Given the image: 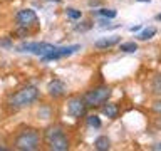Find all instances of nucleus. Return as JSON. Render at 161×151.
Wrapping results in <instances>:
<instances>
[{
	"instance_id": "nucleus-1",
	"label": "nucleus",
	"mask_w": 161,
	"mask_h": 151,
	"mask_svg": "<svg viewBox=\"0 0 161 151\" xmlns=\"http://www.w3.org/2000/svg\"><path fill=\"white\" fill-rule=\"evenodd\" d=\"M40 133L35 128L20 129L14 139V148L20 151H35L40 148Z\"/></svg>"
},
{
	"instance_id": "nucleus-2",
	"label": "nucleus",
	"mask_w": 161,
	"mask_h": 151,
	"mask_svg": "<svg viewBox=\"0 0 161 151\" xmlns=\"http://www.w3.org/2000/svg\"><path fill=\"white\" fill-rule=\"evenodd\" d=\"M44 141L50 149L54 151H67L69 149V138L60 124H52L44 131Z\"/></svg>"
},
{
	"instance_id": "nucleus-3",
	"label": "nucleus",
	"mask_w": 161,
	"mask_h": 151,
	"mask_svg": "<svg viewBox=\"0 0 161 151\" xmlns=\"http://www.w3.org/2000/svg\"><path fill=\"white\" fill-rule=\"evenodd\" d=\"M37 99H39V87L34 84H29L10 96L8 106L12 109H22V108H27V106L34 104Z\"/></svg>"
},
{
	"instance_id": "nucleus-4",
	"label": "nucleus",
	"mask_w": 161,
	"mask_h": 151,
	"mask_svg": "<svg viewBox=\"0 0 161 151\" xmlns=\"http://www.w3.org/2000/svg\"><path fill=\"white\" fill-rule=\"evenodd\" d=\"M113 94V89L108 87V86H97V87H92L86 92L82 98L87 104V108H99L108 103V99Z\"/></svg>"
},
{
	"instance_id": "nucleus-5",
	"label": "nucleus",
	"mask_w": 161,
	"mask_h": 151,
	"mask_svg": "<svg viewBox=\"0 0 161 151\" xmlns=\"http://www.w3.org/2000/svg\"><path fill=\"white\" fill-rule=\"evenodd\" d=\"M54 47L55 45L49 44V42H22L17 49H19V52H30L34 55L42 57V55L49 54Z\"/></svg>"
},
{
	"instance_id": "nucleus-6",
	"label": "nucleus",
	"mask_w": 161,
	"mask_h": 151,
	"mask_svg": "<svg viewBox=\"0 0 161 151\" xmlns=\"http://www.w3.org/2000/svg\"><path fill=\"white\" fill-rule=\"evenodd\" d=\"M86 111H87V104H86L84 98H80V96H74V98H70L67 101V114L70 118H82L86 116Z\"/></svg>"
},
{
	"instance_id": "nucleus-7",
	"label": "nucleus",
	"mask_w": 161,
	"mask_h": 151,
	"mask_svg": "<svg viewBox=\"0 0 161 151\" xmlns=\"http://www.w3.org/2000/svg\"><path fill=\"white\" fill-rule=\"evenodd\" d=\"M80 49V45H67V47H54L49 54H45L40 57L42 62H47V60H55V59H62V57H67V55H72L74 52H77Z\"/></svg>"
},
{
	"instance_id": "nucleus-8",
	"label": "nucleus",
	"mask_w": 161,
	"mask_h": 151,
	"mask_svg": "<svg viewBox=\"0 0 161 151\" xmlns=\"http://www.w3.org/2000/svg\"><path fill=\"white\" fill-rule=\"evenodd\" d=\"M15 22L20 27H34L37 25V14L32 8H22L15 14Z\"/></svg>"
},
{
	"instance_id": "nucleus-9",
	"label": "nucleus",
	"mask_w": 161,
	"mask_h": 151,
	"mask_svg": "<svg viewBox=\"0 0 161 151\" xmlns=\"http://www.w3.org/2000/svg\"><path fill=\"white\" fill-rule=\"evenodd\" d=\"M65 91H67V87H65V84L62 82V81H59V79L50 81L49 86H47V94L50 96V98H54V99L62 98V96L65 94Z\"/></svg>"
},
{
	"instance_id": "nucleus-10",
	"label": "nucleus",
	"mask_w": 161,
	"mask_h": 151,
	"mask_svg": "<svg viewBox=\"0 0 161 151\" xmlns=\"http://www.w3.org/2000/svg\"><path fill=\"white\" fill-rule=\"evenodd\" d=\"M119 42H121V37H118V35H111V37H101V39H97V40L94 42V47L104 50V49L114 47V45H118Z\"/></svg>"
},
{
	"instance_id": "nucleus-11",
	"label": "nucleus",
	"mask_w": 161,
	"mask_h": 151,
	"mask_svg": "<svg viewBox=\"0 0 161 151\" xmlns=\"http://www.w3.org/2000/svg\"><path fill=\"white\" fill-rule=\"evenodd\" d=\"M94 148L97 151H108L111 148V139L108 136H99V138H96V141H94Z\"/></svg>"
},
{
	"instance_id": "nucleus-12",
	"label": "nucleus",
	"mask_w": 161,
	"mask_h": 151,
	"mask_svg": "<svg viewBox=\"0 0 161 151\" xmlns=\"http://www.w3.org/2000/svg\"><path fill=\"white\" fill-rule=\"evenodd\" d=\"M103 114L108 116L109 119H116V118H118V114H119V109H118V106H116V104L109 103V104H106L103 108Z\"/></svg>"
},
{
	"instance_id": "nucleus-13",
	"label": "nucleus",
	"mask_w": 161,
	"mask_h": 151,
	"mask_svg": "<svg viewBox=\"0 0 161 151\" xmlns=\"http://www.w3.org/2000/svg\"><path fill=\"white\" fill-rule=\"evenodd\" d=\"M119 50L121 52H126V54H133L138 50V44L136 42H124V44H119Z\"/></svg>"
},
{
	"instance_id": "nucleus-14",
	"label": "nucleus",
	"mask_w": 161,
	"mask_h": 151,
	"mask_svg": "<svg viewBox=\"0 0 161 151\" xmlns=\"http://www.w3.org/2000/svg\"><path fill=\"white\" fill-rule=\"evenodd\" d=\"M154 35H156V29L154 27H148V29H144L143 32L138 35V40H149V39H153Z\"/></svg>"
},
{
	"instance_id": "nucleus-15",
	"label": "nucleus",
	"mask_w": 161,
	"mask_h": 151,
	"mask_svg": "<svg viewBox=\"0 0 161 151\" xmlns=\"http://www.w3.org/2000/svg\"><path fill=\"white\" fill-rule=\"evenodd\" d=\"M97 15L106 17V19H114L116 15H118V12H116L114 8H101V10H97Z\"/></svg>"
},
{
	"instance_id": "nucleus-16",
	"label": "nucleus",
	"mask_w": 161,
	"mask_h": 151,
	"mask_svg": "<svg viewBox=\"0 0 161 151\" xmlns=\"http://www.w3.org/2000/svg\"><path fill=\"white\" fill-rule=\"evenodd\" d=\"M151 89H153L154 94H161V74H158V76H154V77H153Z\"/></svg>"
},
{
	"instance_id": "nucleus-17",
	"label": "nucleus",
	"mask_w": 161,
	"mask_h": 151,
	"mask_svg": "<svg viewBox=\"0 0 161 151\" xmlns=\"http://www.w3.org/2000/svg\"><path fill=\"white\" fill-rule=\"evenodd\" d=\"M87 124L91 126V128H101V119H99V116H96V114H91L87 116Z\"/></svg>"
},
{
	"instance_id": "nucleus-18",
	"label": "nucleus",
	"mask_w": 161,
	"mask_h": 151,
	"mask_svg": "<svg viewBox=\"0 0 161 151\" xmlns=\"http://www.w3.org/2000/svg\"><path fill=\"white\" fill-rule=\"evenodd\" d=\"M14 34L19 35L20 39H25V37H29V35H30V30H29V27H20V25H19V27L15 29Z\"/></svg>"
},
{
	"instance_id": "nucleus-19",
	"label": "nucleus",
	"mask_w": 161,
	"mask_h": 151,
	"mask_svg": "<svg viewBox=\"0 0 161 151\" xmlns=\"http://www.w3.org/2000/svg\"><path fill=\"white\" fill-rule=\"evenodd\" d=\"M67 17L70 20H79L82 17V14H80V10H75V8H67Z\"/></svg>"
},
{
	"instance_id": "nucleus-20",
	"label": "nucleus",
	"mask_w": 161,
	"mask_h": 151,
	"mask_svg": "<svg viewBox=\"0 0 161 151\" xmlns=\"http://www.w3.org/2000/svg\"><path fill=\"white\" fill-rule=\"evenodd\" d=\"M87 29H91V22H82L80 25H75V30H79V32H84Z\"/></svg>"
},
{
	"instance_id": "nucleus-21",
	"label": "nucleus",
	"mask_w": 161,
	"mask_h": 151,
	"mask_svg": "<svg viewBox=\"0 0 161 151\" xmlns=\"http://www.w3.org/2000/svg\"><path fill=\"white\" fill-rule=\"evenodd\" d=\"M153 111L154 113H161V101H156L153 104Z\"/></svg>"
},
{
	"instance_id": "nucleus-22",
	"label": "nucleus",
	"mask_w": 161,
	"mask_h": 151,
	"mask_svg": "<svg viewBox=\"0 0 161 151\" xmlns=\"http://www.w3.org/2000/svg\"><path fill=\"white\" fill-rule=\"evenodd\" d=\"M89 7H97V5H101L103 3V0H89Z\"/></svg>"
},
{
	"instance_id": "nucleus-23",
	"label": "nucleus",
	"mask_w": 161,
	"mask_h": 151,
	"mask_svg": "<svg viewBox=\"0 0 161 151\" xmlns=\"http://www.w3.org/2000/svg\"><path fill=\"white\" fill-rule=\"evenodd\" d=\"M2 45L3 47H12V42H10L8 39H5V40H2Z\"/></svg>"
},
{
	"instance_id": "nucleus-24",
	"label": "nucleus",
	"mask_w": 161,
	"mask_h": 151,
	"mask_svg": "<svg viewBox=\"0 0 161 151\" xmlns=\"http://www.w3.org/2000/svg\"><path fill=\"white\" fill-rule=\"evenodd\" d=\"M141 29V25H133V27H129L131 32H138V30Z\"/></svg>"
},
{
	"instance_id": "nucleus-25",
	"label": "nucleus",
	"mask_w": 161,
	"mask_h": 151,
	"mask_svg": "<svg viewBox=\"0 0 161 151\" xmlns=\"http://www.w3.org/2000/svg\"><path fill=\"white\" fill-rule=\"evenodd\" d=\"M151 149H154V151H161V143H158V144H154Z\"/></svg>"
},
{
	"instance_id": "nucleus-26",
	"label": "nucleus",
	"mask_w": 161,
	"mask_h": 151,
	"mask_svg": "<svg viewBox=\"0 0 161 151\" xmlns=\"http://www.w3.org/2000/svg\"><path fill=\"white\" fill-rule=\"evenodd\" d=\"M156 20H161V14H158V15H156Z\"/></svg>"
},
{
	"instance_id": "nucleus-27",
	"label": "nucleus",
	"mask_w": 161,
	"mask_h": 151,
	"mask_svg": "<svg viewBox=\"0 0 161 151\" xmlns=\"http://www.w3.org/2000/svg\"><path fill=\"white\" fill-rule=\"evenodd\" d=\"M138 2H151V0H138Z\"/></svg>"
},
{
	"instance_id": "nucleus-28",
	"label": "nucleus",
	"mask_w": 161,
	"mask_h": 151,
	"mask_svg": "<svg viewBox=\"0 0 161 151\" xmlns=\"http://www.w3.org/2000/svg\"><path fill=\"white\" fill-rule=\"evenodd\" d=\"M54 2H60V0H54Z\"/></svg>"
}]
</instances>
